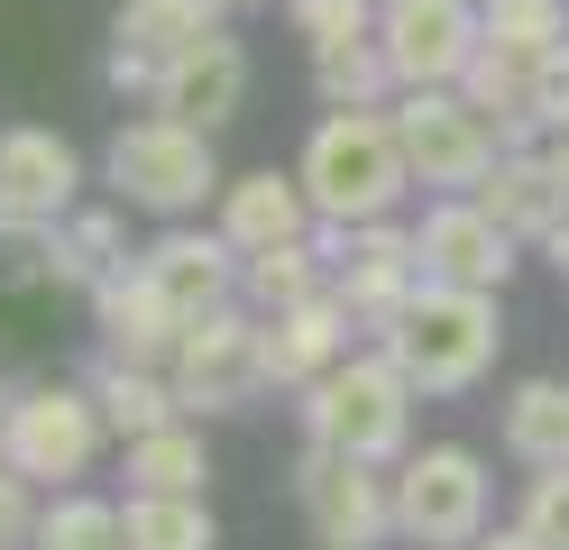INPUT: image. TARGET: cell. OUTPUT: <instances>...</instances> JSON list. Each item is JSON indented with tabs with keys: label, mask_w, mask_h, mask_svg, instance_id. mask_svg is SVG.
Wrapping results in <instances>:
<instances>
[{
	"label": "cell",
	"mask_w": 569,
	"mask_h": 550,
	"mask_svg": "<svg viewBox=\"0 0 569 550\" xmlns=\"http://www.w3.org/2000/svg\"><path fill=\"white\" fill-rule=\"evenodd\" d=\"M532 73H542V56H515V47H496V37H478L469 73H459V92L506 129V147H532V138H542V120H532Z\"/></svg>",
	"instance_id": "44dd1931"
},
{
	"label": "cell",
	"mask_w": 569,
	"mask_h": 550,
	"mask_svg": "<svg viewBox=\"0 0 569 550\" xmlns=\"http://www.w3.org/2000/svg\"><path fill=\"white\" fill-rule=\"evenodd\" d=\"M532 120H542V138L569 129V47H551L542 73H532Z\"/></svg>",
	"instance_id": "836d02e7"
},
{
	"label": "cell",
	"mask_w": 569,
	"mask_h": 550,
	"mask_svg": "<svg viewBox=\"0 0 569 550\" xmlns=\"http://www.w3.org/2000/svg\"><path fill=\"white\" fill-rule=\"evenodd\" d=\"M38 477H19L10 459H0V550H38Z\"/></svg>",
	"instance_id": "d6a6232c"
},
{
	"label": "cell",
	"mask_w": 569,
	"mask_h": 550,
	"mask_svg": "<svg viewBox=\"0 0 569 550\" xmlns=\"http://www.w3.org/2000/svg\"><path fill=\"white\" fill-rule=\"evenodd\" d=\"M478 550H542V541H532V532H523V523H506V532H487V541H478Z\"/></svg>",
	"instance_id": "d590c367"
},
{
	"label": "cell",
	"mask_w": 569,
	"mask_h": 550,
	"mask_svg": "<svg viewBox=\"0 0 569 550\" xmlns=\"http://www.w3.org/2000/svg\"><path fill=\"white\" fill-rule=\"evenodd\" d=\"M413 377L386 349H349L331 377H312L303 403H295V422L312 450H340V459H368V468H396L413 450Z\"/></svg>",
	"instance_id": "7a4b0ae2"
},
{
	"label": "cell",
	"mask_w": 569,
	"mask_h": 550,
	"mask_svg": "<svg viewBox=\"0 0 569 550\" xmlns=\"http://www.w3.org/2000/svg\"><path fill=\"white\" fill-rule=\"evenodd\" d=\"M496 440H506L523 468H560V459H569V377H523V386L506 394Z\"/></svg>",
	"instance_id": "603a6c76"
},
{
	"label": "cell",
	"mask_w": 569,
	"mask_h": 550,
	"mask_svg": "<svg viewBox=\"0 0 569 550\" xmlns=\"http://www.w3.org/2000/svg\"><path fill=\"white\" fill-rule=\"evenodd\" d=\"M377 37H386V56H396L405 83H459L487 19H478V0H386Z\"/></svg>",
	"instance_id": "7c38bea8"
},
{
	"label": "cell",
	"mask_w": 569,
	"mask_h": 550,
	"mask_svg": "<svg viewBox=\"0 0 569 550\" xmlns=\"http://www.w3.org/2000/svg\"><path fill=\"white\" fill-rule=\"evenodd\" d=\"M120 532H129V550H221V523H211L202 496H148V487H129Z\"/></svg>",
	"instance_id": "4316f807"
},
{
	"label": "cell",
	"mask_w": 569,
	"mask_h": 550,
	"mask_svg": "<svg viewBox=\"0 0 569 550\" xmlns=\"http://www.w3.org/2000/svg\"><path fill=\"white\" fill-rule=\"evenodd\" d=\"M551 174H560V193H569V129L551 138Z\"/></svg>",
	"instance_id": "74e56055"
},
{
	"label": "cell",
	"mask_w": 569,
	"mask_h": 550,
	"mask_svg": "<svg viewBox=\"0 0 569 550\" xmlns=\"http://www.w3.org/2000/svg\"><path fill=\"white\" fill-rule=\"evenodd\" d=\"M129 211V202H120ZM120 211H64L56 220V239H47V257H56V284H74V293H92L111 267H129V220Z\"/></svg>",
	"instance_id": "cb8c5ba5"
},
{
	"label": "cell",
	"mask_w": 569,
	"mask_h": 550,
	"mask_svg": "<svg viewBox=\"0 0 569 550\" xmlns=\"http://www.w3.org/2000/svg\"><path fill=\"white\" fill-rule=\"evenodd\" d=\"M413 284H422L413 230H396V211L359 220V230H349V257L331 267V293L349 303V321H359V330H396V312L413 303Z\"/></svg>",
	"instance_id": "4fadbf2b"
},
{
	"label": "cell",
	"mask_w": 569,
	"mask_h": 550,
	"mask_svg": "<svg viewBox=\"0 0 569 550\" xmlns=\"http://www.w3.org/2000/svg\"><path fill=\"white\" fill-rule=\"evenodd\" d=\"M386 0H284V28L303 47H340V37H368Z\"/></svg>",
	"instance_id": "4dcf8cb0"
},
{
	"label": "cell",
	"mask_w": 569,
	"mask_h": 550,
	"mask_svg": "<svg viewBox=\"0 0 569 550\" xmlns=\"http://www.w3.org/2000/svg\"><path fill=\"white\" fill-rule=\"evenodd\" d=\"M202 28H221V0H120V19H111V47L129 56H184Z\"/></svg>",
	"instance_id": "484cf974"
},
{
	"label": "cell",
	"mask_w": 569,
	"mask_h": 550,
	"mask_svg": "<svg viewBox=\"0 0 569 550\" xmlns=\"http://www.w3.org/2000/svg\"><path fill=\"white\" fill-rule=\"evenodd\" d=\"M312 92H322V110H386L405 92L396 56H386V37H340V47H312Z\"/></svg>",
	"instance_id": "7402d4cb"
},
{
	"label": "cell",
	"mask_w": 569,
	"mask_h": 550,
	"mask_svg": "<svg viewBox=\"0 0 569 550\" xmlns=\"http://www.w3.org/2000/svg\"><path fill=\"white\" fill-rule=\"evenodd\" d=\"M295 513H303L312 550H386V541H396V477L303 440V459H295Z\"/></svg>",
	"instance_id": "9c48e42d"
},
{
	"label": "cell",
	"mask_w": 569,
	"mask_h": 550,
	"mask_svg": "<svg viewBox=\"0 0 569 550\" xmlns=\"http://www.w3.org/2000/svg\"><path fill=\"white\" fill-rule=\"evenodd\" d=\"M487 468L478 450L459 440H432V450H405L396 459V541L413 550H469L487 541Z\"/></svg>",
	"instance_id": "ba28073f"
},
{
	"label": "cell",
	"mask_w": 569,
	"mask_h": 550,
	"mask_svg": "<svg viewBox=\"0 0 569 550\" xmlns=\"http://www.w3.org/2000/svg\"><path fill=\"white\" fill-rule=\"evenodd\" d=\"M303 293H331V257L312 239H276V248H258L239 267V303H258V312H284Z\"/></svg>",
	"instance_id": "83f0119b"
},
{
	"label": "cell",
	"mask_w": 569,
	"mask_h": 550,
	"mask_svg": "<svg viewBox=\"0 0 569 550\" xmlns=\"http://www.w3.org/2000/svg\"><path fill=\"white\" fill-rule=\"evenodd\" d=\"M221 230H230V248L239 257H258V248H276V239H312V193H303V174H276V166H258V174H230L221 183Z\"/></svg>",
	"instance_id": "ac0fdd59"
},
{
	"label": "cell",
	"mask_w": 569,
	"mask_h": 550,
	"mask_svg": "<svg viewBox=\"0 0 569 550\" xmlns=\"http://www.w3.org/2000/svg\"><path fill=\"white\" fill-rule=\"evenodd\" d=\"M469 550H478V541H469Z\"/></svg>",
	"instance_id": "b9f144b4"
},
{
	"label": "cell",
	"mask_w": 569,
	"mask_h": 550,
	"mask_svg": "<svg viewBox=\"0 0 569 550\" xmlns=\"http://www.w3.org/2000/svg\"><path fill=\"white\" fill-rule=\"evenodd\" d=\"M478 202L506 220V230L523 239V248H542L560 220H569V193H560V174H551V147H506V157L487 166V183H478Z\"/></svg>",
	"instance_id": "d6986e66"
},
{
	"label": "cell",
	"mask_w": 569,
	"mask_h": 550,
	"mask_svg": "<svg viewBox=\"0 0 569 550\" xmlns=\"http://www.w3.org/2000/svg\"><path fill=\"white\" fill-rule=\"evenodd\" d=\"M0 403H10V386H0Z\"/></svg>",
	"instance_id": "ab89813d"
},
{
	"label": "cell",
	"mask_w": 569,
	"mask_h": 550,
	"mask_svg": "<svg viewBox=\"0 0 569 550\" xmlns=\"http://www.w3.org/2000/svg\"><path fill=\"white\" fill-rule=\"evenodd\" d=\"M101 83H111V92H157V56L111 47V56H101Z\"/></svg>",
	"instance_id": "e575fe53"
},
{
	"label": "cell",
	"mask_w": 569,
	"mask_h": 550,
	"mask_svg": "<svg viewBox=\"0 0 569 550\" xmlns=\"http://www.w3.org/2000/svg\"><path fill=\"white\" fill-rule=\"evenodd\" d=\"M38 550H129L120 504H101L83 487H56V504L38 513Z\"/></svg>",
	"instance_id": "f1b7e54d"
},
{
	"label": "cell",
	"mask_w": 569,
	"mask_h": 550,
	"mask_svg": "<svg viewBox=\"0 0 569 550\" xmlns=\"http://www.w3.org/2000/svg\"><path fill=\"white\" fill-rule=\"evenodd\" d=\"M515 248H523V239H515L478 193H432V211L413 220V257H422V276H441V284L506 293V284H515Z\"/></svg>",
	"instance_id": "30bf717a"
},
{
	"label": "cell",
	"mask_w": 569,
	"mask_h": 550,
	"mask_svg": "<svg viewBox=\"0 0 569 550\" xmlns=\"http://www.w3.org/2000/svg\"><path fill=\"white\" fill-rule=\"evenodd\" d=\"M303 193L322 220H386L413 193V166H405V138H396V110H322L303 138Z\"/></svg>",
	"instance_id": "3957f363"
},
{
	"label": "cell",
	"mask_w": 569,
	"mask_h": 550,
	"mask_svg": "<svg viewBox=\"0 0 569 550\" xmlns=\"http://www.w3.org/2000/svg\"><path fill=\"white\" fill-rule=\"evenodd\" d=\"M377 349L413 377V394L450 403V394L487 386L496 349H506V312H496V293H478V284H441V276H422V284H413V303L396 312V330H377Z\"/></svg>",
	"instance_id": "6da1fadb"
},
{
	"label": "cell",
	"mask_w": 569,
	"mask_h": 550,
	"mask_svg": "<svg viewBox=\"0 0 569 550\" xmlns=\"http://www.w3.org/2000/svg\"><path fill=\"white\" fill-rule=\"evenodd\" d=\"M386 110H396V138H405V166L422 193H478L487 166L506 157V129L459 83H405Z\"/></svg>",
	"instance_id": "5b68a950"
},
{
	"label": "cell",
	"mask_w": 569,
	"mask_h": 550,
	"mask_svg": "<svg viewBox=\"0 0 569 550\" xmlns=\"http://www.w3.org/2000/svg\"><path fill=\"white\" fill-rule=\"evenodd\" d=\"M542 257H551V267H560V284H569V220H560V230L542 239Z\"/></svg>",
	"instance_id": "8d00e7d4"
},
{
	"label": "cell",
	"mask_w": 569,
	"mask_h": 550,
	"mask_svg": "<svg viewBox=\"0 0 569 550\" xmlns=\"http://www.w3.org/2000/svg\"><path fill=\"white\" fill-rule=\"evenodd\" d=\"M74 202H83V157L74 147H64L56 129H38V120L0 129V220H38V230H56Z\"/></svg>",
	"instance_id": "5bb4252c"
},
{
	"label": "cell",
	"mask_w": 569,
	"mask_h": 550,
	"mask_svg": "<svg viewBox=\"0 0 569 550\" xmlns=\"http://www.w3.org/2000/svg\"><path fill=\"white\" fill-rule=\"evenodd\" d=\"M101 183H111V202L148 211V220H193L202 202H221V157H211V129L193 120H166L148 101V120H120L111 147H101Z\"/></svg>",
	"instance_id": "277c9868"
},
{
	"label": "cell",
	"mask_w": 569,
	"mask_h": 550,
	"mask_svg": "<svg viewBox=\"0 0 569 550\" xmlns=\"http://www.w3.org/2000/svg\"><path fill=\"white\" fill-rule=\"evenodd\" d=\"M83 386L101 394V422H111V440L166 431L174 413H184V394H174V377H166V367H138V358H111V349L92 358V377H83Z\"/></svg>",
	"instance_id": "ffe728a7"
},
{
	"label": "cell",
	"mask_w": 569,
	"mask_h": 550,
	"mask_svg": "<svg viewBox=\"0 0 569 550\" xmlns=\"http://www.w3.org/2000/svg\"><path fill=\"white\" fill-rule=\"evenodd\" d=\"M487 37L496 47H515V56H551L569 47V0H487Z\"/></svg>",
	"instance_id": "f546056e"
},
{
	"label": "cell",
	"mask_w": 569,
	"mask_h": 550,
	"mask_svg": "<svg viewBox=\"0 0 569 550\" xmlns=\"http://www.w3.org/2000/svg\"><path fill=\"white\" fill-rule=\"evenodd\" d=\"M148 101L166 110V120H193V129L221 138L239 110H248V47H239L230 28H202L184 56L157 64V92H148Z\"/></svg>",
	"instance_id": "8fae6325"
},
{
	"label": "cell",
	"mask_w": 569,
	"mask_h": 550,
	"mask_svg": "<svg viewBox=\"0 0 569 550\" xmlns=\"http://www.w3.org/2000/svg\"><path fill=\"white\" fill-rule=\"evenodd\" d=\"M515 523L542 541V550H569V459L560 468H532V487H523V513Z\"/></svg>",
	"instance_id": "1f68e13d"
},
{
	"label": "cell",
	"mask_w": 569,
	"mask_h": 550,
	"mask_svg": "<svg viewBox=\"0 0 569 550\" xmlns=\"http://www.w3.org/2000/svg\"><path fill=\"white\" fill-rule=\"evenodd\" d=\"M349 303L340 293H303V303H284V312H267V377L284 386V394H303L312 377H331V367L349 358Z\"/></svg>",
	"instance_id": "e0dca14e"
},
{
	"label": "cell",
	"mask_w": 569,
	"mask_h": 550,
	"mask_svg": "<svg viewBox=\"0 0 569 550\" xmlns=\"http://www.w3.org/2000/svg\"><path fill=\"white\" fill-rule=\"evenodd\" d=\"M83 303H92V330H101V349H111V358L166 367V358H174V340H184V312H174L166 293H157V276L138 267V257H129V267H111V276L83 293Z\"/></svg>",
	"instance_id": "2e32d148"
},
{
	"label": "cell",
	"mask_w": 569,
	"mask_h": 550,
	"mask_svg": "<svg viewBox=\"0 0 569 550\" xmlns=\"http://www.w3.org/2000/svg\"><path fill=\"white\" fill-rule=\"evenodd\" d=\"M174 394H184V413H239V403H258L276 377H267V312L258 303H211L184 321V340L166 358Z\"/></svg>",
	"instance_id": "52a82bcc"
},
{
	"label": "cell",
	"mask_w": 569,
	"mask_h": 550,
	"mask_svg": "<svg viewBox=\"0 0 569 550\" xmlns=\"http://www.w3.org/2000/svg\"><path fill=\"white\" fill-rule=\"evenodd\" d=\"M221 10H267V0H221Z\"/></svg>",
	"instance_id": "f35d334b"
},
{
	"label": "cell",
	"mask_w": 569,
	"mask_h": 550,
	"mask_svg": "<svg viewBox=\"0 0 569 550\" xmlns=\"http://www.w3.org/2000/svg\"><path fill=\"white\" fill-rule=\"evenodd\" d=\"M138 267H148L157 293L193 321V312H211V303H239V267H248V257L230 248L221 220H211V230H184V220H166V230L138 248Z\"/></svg>",
	"instance_id": "9a60e30c"
},
{
	"label": "cell",
	"mask_w": 569,
	"mask_h": 550,
	"mask_svg": "<svg viewBox=\"0 0 569 550\" xmlns=\"http://www.w3.org/2000/svg\"><path fill=\"white\" fill-rule=\"evenodd\" d=\"M129 487H148V496H202L211 487V450H202L193 413H174L166 431L129 440Z\"/></svg>",
	"instance_id": "d4e9b609"
},
{
	"label": "cell",
	"mask_w": 569,
	"mask_h": 550,
	"mask_svg": "<svg viewBox=\"0 0 569 550\" xmlns=\"http://www.w3.org/2000/svg\"><path fill=\"white\" fill-rule=\"evenodd\" d=\"M111 422H101V394L92 386H19L0 403V459L19 477H38V487H83Z\"/></svg>",
	"instance_id": "8992f818"
},
{
	"label": "cell",
	"mask_w": 569,
	"mask_h": 550,
	"mask_svg": "<svg viewBox=\"0 0 569 550\" xmlns=\"http://www.w3.org/2000/svg\"><path fill=\"white\" fill-rule=\"evenodd\" d=\"M478 10H487V0H478Z\"/></svg>",
	"instance_id": "60d3db41"
}]
</instances>
